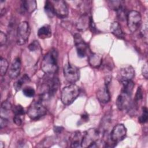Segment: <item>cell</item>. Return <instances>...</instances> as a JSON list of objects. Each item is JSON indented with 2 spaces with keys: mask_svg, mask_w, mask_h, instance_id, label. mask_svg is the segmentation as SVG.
I'll list each match as a JSON object with an SVG mask.
<instances>
[{
  "mask_svg": "<svg viewBox=\"0 0 148 148\" xmlns=\"http://www.w3.org/2000/svg\"><path fill=\"white\" fill-rule=\"evenodd\" d=\"M58 52L55 49L49 51L43 57L41 69L46 75H53L58 70Z\"/></svg>",
  "mask_w": 148,
  "mask_h": 148,
  "instance_id": "6da1fadb",
  "label": "cell"
},
{
  "mask_svg": "<svg viewBox=\"0 0 148 148\" xmlns=\"http://www.w3.org/2000/svg\"><path fill=\"white\" fill-rule=\"evenodd\" d=\"M80 88L75 84H71L64 87L61 91V99L65 105H71L79 96Z\"/></svg>",
  "mask_w": 148,
  "mask_h": 148,
  "instance_id": "7a4b0ae2",
  "label": "cell"
},
{
  "mask_svg": "<svg viewBox=\"0 0 148 148\" xmlns=\"http://www.w3.org/2000/svg\"><path fill=\"white\" fill-rule=\"evenodd\" d=\"M47 109L42 102V100L34 101L27 110V114L32 120H38L46 115Z\"/></svg>",
  "mask_w": 148,
  "mask_h": 148,
  "instance_id": "3957f363",
  "label": "cell"
},
{
  "mask_svg": "<svg viewBox=\"0 0 148 148\" xmlns=\"http://www.w3.org/2000/svg\"><path fill=\"white\" fill-rule=\"evenodd\" d=\"M100 134L99 130L95 128H91L85 131L83 134L81 147H92L93 145L99 139Z\"/></svg>",
  "mask_w": 148,
  "mask_h": 148,
  "instance_id": "277c9868",
  "label": "cell"
},
{
  "mask_svg": "<svg viewBox=\"0 0 148 148\" xmlns=\"http://www.w3.org/2000/svg\"><path fill=\"white\" fill-rule=\"evenodd\" d=\"M30 34V27L27 21L21 22L17 29L16 42L18 45L25 44L28 39Z\"/></svg>",
  "mask_w": 148,
  "mask_h": 148,
  "instance_id": "5b68a950",
  "label": "cell"
},
{
  "mask_svg": "<svg viewBox=\"0 0 148 148\" xmlns=\"http://www.w3.org/2000/svg\"><path fill=\"white\" fill-rule=\"evenodd\" d=\"M63 72L64 77L68 82L74 84L79 80L80 71L76 66L67 63L64 66Z\"/></svg>",
  "mask_w": 148,
  "mask_h": 148,
  "instance_id": "8992f818",
  "label": "cell"
},
{
  "mask_svg": "<svg viewBox=\"0 0 148 148\" xmlns=\"http://www.w3.org/2000/svg\"><path fill=\"white\" fill-rule=\"evenodd\" d=\"M127 25L132 32H135L140 27L142 23V17L140 13L136 10H131L127 16Z\"/></svg>",
  "mask_w": 148,
  "mask_h": 148,
  "instance_id": "52a82bcc",
  "label": "cell"
},
{
  "mask_svg": "<svg viewBox=\"0 0 148 148\" xmlns=\"http://www.w3.org/2000/svg\"><path fill=\"white\" fill-rule=\"evenodd\" d=\"M73 39L78 57L83 58L87 55H88L89 47L88 45L83 39L80 34L79 33L75 34L73 36Z\"/></svg>",
  "mask_w": 148,
  "mask_h": 148,
  "instance_id": "ba28073f",
  "label": "cell"
},
{
  "mask_svg": "<svg viewBox=\"0 0 148 148\" xmlns=\"http://www.w3.org/2000/svg\"><path fill=\"white\" fill-rule=\"evenodd\" d=\"M127 134V129L123 124L115 125L110 132V139L113 143H117L123 140Z\"/></svg>",
  "mask_w": 148,
  "mask_h": 148,
  "instance_id": "9c48e42d",
  "label": "cell"
},
{
  "mask_svg": "<svg viewBox=\"0 0 148 148\" xmlns=\"http://www.w3.org/2000/svg\"><path fill=\"white\" fill-rule=\"evenodd\" d=\"M132 94L121 90L116 100V105L120 110L128 109L131 104Z\"/></svg>",
  "mask_w": 148,
  "mask_h": 148,
  "instance_id": "30bf717a",
  "label": "cell"
},
{
  "mask_svg": "<svg viewBox=\"0 0 148 148\" xmlns=\"http://www.w3.org/2000/svg\"><path fill=\"white\" fill-rule=\"evenodd\" d=\"M55 15H56L60 18H65L68 15L69 11L68 6L65 1L62 0L51 1Z\"/></svg>",
  "mask_w": 148,
  "mask_h": 148,
  "instance_id": "8fae6325",
  "label": "cell"
},
{
  "mask_svg": "<svg viewBox=\"0 0 148 148\" xmlns=\"http://www.w3.org/2000/svg\"><path fill=\"white\" fill-rule=\"evenodd\" d=\"M135 75V70L134 68L128 65L120 69L119 73V80L121 84L131 80Z\"/></svg>",
  "mask_w": 148,
  "mask_h": 148,
  "instance_id": "7c38bea8",
  "label": "cell"
},
{
  "mask_svg": "<svg viewBox=\"0 0 148 148\" xmlns=\"http://www.w3.org/2000/svg\"><path fill=\"white\" fill-rule=\"evenodd\" d=\"M21 66L20 58L19 57L15 58L10 65L8 72V75L11 79H14L18 76L21 71Z\"/></svg>",
  "mask_w": 148,
  "mask_h": 148,
  "instance_id": "4fadbf2b",
  "label": "cell"
},
{
  "mask_svg": "<svg viewBox=\"0 0 148 148\" xmlns=\"http://www.w3.org/2000/svg\"><path fill=\"white\" fill-rule=\"evenodd\" d=\"M91 16H90L88 13H84L79 18L76 22V28L79 31H85L90 27V18Z\"/></svg>",
  "mask_w": 148,
  "mask_h": 148,
  "instance_id": "5bb4252c",
  "label": "cell"
},
{
  "mask_svg": "<svg viewBox=\"0 0 148 148\" xmlns=\"http://www.w3.org/2000/svg\"><path fill=\"white\" fill-rule=\"evenodd\" d=\"M97 98L98 101L102 103H106L110 101V96L108 85L105 84L98 90Z\"/></svg>",
  "mask_w": 148,
  "mask_h": 148,
  "instance_id": "9a60e30c",
  "label": "cell"
},
{
  "mask_svg": "<svg viewBox=\"0 0 148 148\" xmlns=\"http://www.w3.org/2000/svg\"><path fill=\"white\" fill-rule=\"evenodd\" d=\"M20 8L23 13H31L36 9V2L31 0L23 1Z\"/></svg>",
  "mask_w": 148,
  "mask_h": 148,
  "instance_id": "2e32d148",
  "label": "cell"
},
{
  "mask_svg": "<svg viewBox=\"0 0 148 148\" xmlns=\"http://www.w3.org/2000/svg\"><path fill=\"white\" fill-rule=\"evenodd\" d=\"M88 61L92 67L97 68L101 66L102 62V58L100 55L90 52L88 55Z\"/></svg>",
  "mask_w": 148,
  "mask_h": 148,
  "instance_id": "e0dca14e",
  "label": "cell"
},
{
  "mask_svg": "<svg viewBox=\"0 0 148 148\" xmlns=\"http://www.w3.org/2000/svg\"><path fill=\"white\" fill-rule=\"evenodd\" d=\"M82 138H83V134L80 131L74 132L72 134L70 138L71 147H81Z\"/></svg>",
  "mask_w": 148,
  "mask_h": 148,
  "instance_id": "ac0fdd59",
  "label": "cell"
},
{
  "mask_svg": "<svg viewBox=\"0 0 148 148\" xmlns=\"http://www.w3.org/2000/svg\"><path fill=\"white\" fill-rule=\"evenodd\" d=\"M110 30L111 32L117 38L120 39H124V34L118 22L114 21L111 24Z\"/></svg>",
  "mask_w": 148,
  "mask_h": 148,
  "instance_id": "d6986e66",
  "label": "cell"
},
{
  "mask_svg": "<svg viewBox=\"0 0 148 148\" xmlns=\"http://www.w3.org/2000/svg\"><path fill=\"white\" fill-rule=\"evenodd\" d=\"M52 31L50 25L45 24L41 27L38 31V36L40 39L49 38L51 36Z\"/></svg>",
  "mask_w": 148,
  "mask_h": 148,
  "instance_id": "ffe728a7",
  "label": "cell"
},
{
  "mask_svg": "<svg viewBox=\"0 0 148 148\" xmlns=\"http://www.w3.org/2000/svg\"><path fill=\"white\" fill-rule=\"evenodd\" d=\"M30 81L29 76L27 74H24L21 77L17 80L14 84V87L16 91H19L21 89L23 86Z\"/></svg>",
  "mask_w": 148,
  "mask_h": 148,
  "instance_id": "44dd1931",
  "label": "cell"
},
{
  "mask_svg": "<svg viewBox=\"0 0 148 148\" xmlns=\"http://www.w3.org/2000/svg\"><path fill=\"white\" fill-rule=\"evenodd\" d=\"M45 11L49 17H53L55 15L54 13V7L53 3L51 1H46L45 3V6H44Z\"/></svg>",
  "mask_w": 148,
  "mask_h": 148,
  "instance_id": "7402d4cb",
  "label": "cell"
},
{
  "mask_svg": "<svg viewBox=\"0 0 148 148\" xmlns=\"http://www.w3.org/2000/svg\"><path fill=\"white\" fill-rule=\"evenodd\" d=\"M8 61L3 58V57H1L0 58V69H1V75L2 76H4L8 69Z\"/></svg>",
  "mask_w": 148,
  "mask_h": 148,
  "instance_id": "603a6c76",
  "label": "cell"
},
{
  "mask_svg": "<svg viewBox=\"0 0 148 148\" xmlns=\"http://www.w3.org/2000/svg\"><path fill=\"white\" fill-rule=\"evenodd\" d=\"M12 110L14 114V116H18L22 117H24V109L23 107L20 105H17L12 106Z\"/></svg>",
  "mask_w": 148,
  "mask_h": 148,
  "instance_id": "cb8c5ba5",
  "label": "cell"
},
{
  "mask_svg": "<svg viewBox=\"0 0 148 148\" xmlns=\"http://www.w3.org/2000/svg\"><path fill=\"white\" fill-rule=\"evenodd\" d=\"M12 106L10 103V102H9L7 100L3 101L1 103V114H2L3 113H4L5 114L8 113L9 110H12Z\"/></svg>",
  "mask_w": 148,
  "mask_h": 148,
  "instance_id": "d4e9b609",
  "label": "cell"
},
{
  "mask_svg": "<svg viewBox=\"0 0 148 148\" xmlns=\"http://www.w3.org/2000/svg\"><path fill=\"white\" fill-rule=\"evenodd\" d=\"M148 119V112L146 107H143L142 108V114L138 118V121L141 124H144L147 122Z\"/></svg>",
  "mask_w": 148,
  "mask_h": 148,
  "instance_id": "484cf974",
  "label": "cell"
},
{
  "mask_svg": "<svg viewBox=\"0 0 148 148\" xmlns=\"http://www.w3.org/2000/svg\"><path fill=\"white\" fill-rule=\"evenodd\" d=\"M23 94L28 98H31L33 97L35 94V90L29 86L25 87L23 89Z\"/></svg>",
  "mask_w": 148,
  "mask_h": 148,
  "instance_id": "4316f807",
  "label": "cell"
},
{
  "mask_svg": "<svg viewBox=\"0 0 148 148\" xmlns=\"http://www.w3.org/2000/svg\"><path fill=\"white\" fill-rule=\"evenodd\" d=\"M108 3L110 9L115 10H117L120 7L123 5L122 1H110L108 2Z\"/></svg>",
  "mask_w": 148,
  "mask_h": 148,
  "instance_id": "83f0119b",
  "label": "cell"
},
{
  "mask_svg": "<svg viewBox=\"0 0 148 148\" xmlns=\"http://www.w3.org/2000/svg\"><path fill=\"white\" fill-rule=\"evenodd\" d=\"M143 99V91L141 87H139L137 89L136 94H135V98L134 100V102L138 105V102H139L142 99Z\"/></svg>",
  "mask_w": 148,
  "mask_h": 148,
  "instance_id": "f1b7e54d",
  "label": "cell"
},
{
  "mask_svg": "<svg viewBox=\"0 0 148 148\" xmlns=\"http://www.w3.org/2000/svg\"><path fill=\"white\" fill-rule=\"evenodd\" d=\"M40 45L38 42V41L37 40H34L31 43H30L28 47V50L30 51H32V52H34V51H36L40 49Z\"/></svg>",
  "mask_w": 148,
  "mask_h": 148,
  "instance_id": "f546056e",
  "label": "cell"
},
{
  "mask_svg": "<svg viewBox=\"0 0 148 148\" xmlns=\"http://www.w3.org/2000/svg\"><path fill=\"white\" fill-rule=\"evenodd\" d=\"M116 11L117 13V16L120 20H124L125 17V16H127L125 15L126 13L125 11V9L123 5L121 7H120Z\"/></svg>",
  "mask_w": 148,
  "mask_h": 148,
  "instance_id": "4dcf8cb0",
  "label": "cell"
},
{
  "mask_svg": "<svg viewBox=\"0 0 148 148\" xmlns=\"http://www.w3.org/2000/svg\"><path fill=\"white\" fill-rule=\"evenodd\" d=\"M141 34L142 37L145 40V42L147 43V24L146 23L145 24H143V26L142 27V28L141 29Z\"/></svg>",
  "mask_w": 148,
  "mask_h": 148,
  "instance_id": "1f68e13d",
  "label": "cell"
},
{
  "mask_svg": "<svg viewBox=\"0 0 148 148\" xmlns=\"http://www.w3.org/2000/svg\"><path fill=\"white\" fill-rule=\"evenodd\" d=\"M24 117L22 116H14L13 117V122L17 125H21L23 123Z\"/></svg>",
  "mask_w": 148,
  "mask_h": 148,
  "instance_id": "d6a6232c",
  "label": "cell"
},
{
  "mask_svg": "<svg viewBox=\"0 0 148 148\" xmlns=\"http://www.w3.org/2000/svg\"><path fill=\"white\" fill-rule=\"evenodd\" d=\"M142 73L143 77L145 79H147L148 77V67H147V62H146V63L143 65L142 69Z\"/></svg>",
  "mask_w": 148,
  "mask_h": 148,
  "instance_id": "836d02e7",
  "label": "cell"
},
{
  "mask_svg": "<svg viewBox=\"0 0 148 148\" xmlns=\"http://www.w3.org/2000/svg\"><path fill=\"white\" fill-rule=\"evenodd\" d=\"M7 42V36L3 32H0V45L1 46H2L3 45H5Z\"/></svg>",
  "mask_w": 148,
  "mask_h": 148,
  "instance_id": "e575fe53",
  "label": "cell"
},
{
  "mask_svg": "<svg viewBox=\"0 0 148 148\" xmlns=\"http://www.w3.org/2000/svg\"><path fill=\"white\" fill-rule=\"evenodd\" d=\"M8 123V120L6 117H3L2 116H1L0 119V128L2 129L4 127H5Z\"/></svg>",
  "mask_w": 148,
  "mask_h": 148,
  "instance_id": "d590c367",
  "label": "cell"
},
{
  "mask_svg": "<svg viewBox=\"0 0 148 148\" xmlns=\"http://www.w3.org/2000/svg\"><path fill=\"white\" fill-rule=\"evenodd\" d=\"M88 114L87 113H83L82 116H81V118L80 120H79V124H81L82 123H84L85 122H87L88 121Z\"/></svg>",
  "mask_w": 148,
  "mask_h": 148,
  "instance_id": "8d00e7d4",
  "label": "cell"
},
{
  "mask_svg": "<svg viewBox=\"0 0 148 148\" xmlns=\"http://www.w3.org/2000/svg\"><path fill=\"white\" fill-rule=\"evenodd\" d=\"M91 30V31L92 32H95L96 31H97V28H96V27H95V25L94 23V21H93V19L92 18V17H91V18H90V27H89Z\"/></svg>",
  "mask_w": 148,
  "mask_h": 148,
  "instance_id": "74e56055",
  "label": "cell"
},
{
  "mask_svg": "<svg viewBox=\"0 0 148 148\" xmlns=\"http://www.w3.org/2000/svg\"><path fill=\"white\" fill-rule=\"evenodd\" d=\"M64 130V128L62 127H58V126H56L54 127V131L56 134H61L62 131Z\"/></svg>",
  "mask_w": 148,
  "mask_h": 148,
  "instance_id": "f35d334b",
  "label": "cell"
}]
</instances>
